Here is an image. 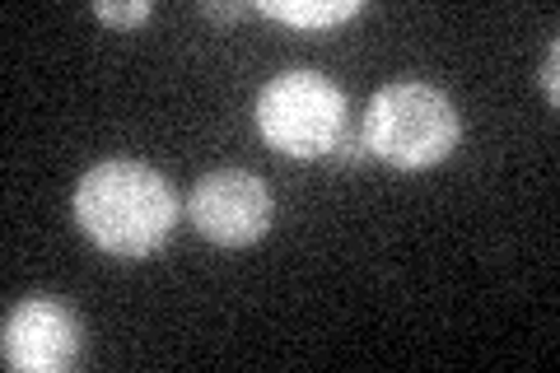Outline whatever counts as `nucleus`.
<instances>
[{
    "label": "nucleus",
    "mask_w": 560,
    "mask_h": 373,
    "mask_svg": "<svg viewBox=\"0 0 560 373\" xmlns=\"http://www.w3.org/2000/svg\"><path fill=\"white\" fill-rule=\"evenodd\" d=\"M80 317L61 299L33 294L10 308L5 331H0V354L20 373H66L80 360Z\"/></svg>",
    "instance_id": "nucleus-5"
},
{
    "label": "nucleus",
    "mask_w": 560,
    "mask_h": 373,
    "mask_svg": "<svg viewBox=\"0 0 560 373\" xmlns=\"http://www.w3.org/2000/svg\"><path fill=\"white\" fill-rule=\"evenodd\" d=\"M346 127V94L318 70H285L257 94V131L290 159L331 154Z\"/></svg>",
    "instance_id": "nucleus-3"
},
{
    "label": "nucleus",
    "mask_w": 560,
    "mask_h": 373,
    "mask_svg": "<svg viewBox=\"0 0 560 373\" xmlns=\"http://www.w3.org/2000/svg\"><path fill=\"white\" fill-rule=\"evenodd\" d=\"M271 191L257 173L215 168L206 173L187 197V215L201 229V238L220 247H248L271 229Z\"/></svg>",
    "instance_id": "nucleus-4"
},
{
    "label": "nucleus",
    "mask_w": 560,
    "mask_h": 373,
    "mask_svg": "<svg viewBox=\"0 0 560 373\" xmlns=\"http://www.w3.org/2000/svg\"><path fill=\"white\" fill-rule=\"evenodd\" d=\"M364 150L393 168H430L444 164L463 136V121L453 113V103L434 84L401 80L378 89L364 108L360 121Z\"/></svg>",
    "instance_id": "nucleus-2"
},
{
    "label": "nucleus",
    "mask_w": 560,
    "mask_h": 373,
    "mask_svg": "<svg viewBox=\"0 0 560 373\" xmlns=\"http://www.w3.org/2000/svg\"><path fill=\"white\" fill-rule=\"evenodd\" d=\"M206 20H234V14H243V5H201Z\"/></svg>",
    "instance_id": "nucleus-9"
},
{
    "label": "nucleus",
    "mask_w": 560,
    "mask_h": 373,
    "mask_svg": "<svg viewBox=\"0 0 560 373\" xmlns=\"http://www.w3.org/2000/svg\"><path fill=\"white\" fill-rule=\"evenodd\" d=\"M556 70H560V47L551 43V51H547V61H541V89H547V98H551V108L560 103V84H556Z\"/></svg>",
    "instance_id": "nucleus-8"
},
{
    "label": "nucleus",
    "mask_w": 560,
    "mask_h": 373,
    "mask_svg": "<svg viewBox=\"0 0 560 373\" xmlns=\"http://www.w3.org/2000/svg\"><path fill=\"white\" fill-rule=\"evenodd\" d=\"M267 20L294 24V28H337L360 14V0H261Z\"/></svg>",
    "instance_id": "nucleus-6"
},
{
    "label": "nucleus",
    "mask_w": 560,
    "mask_h": 373,
    "mask_svg": "<svg viewBox=\"0 0 560 373\" xmlns=\"http://www.w3.org/2000/svg\"><path fill=\"white\" fill-rule=\"evenodd\" d=\"M75 224L108 257H150L178 224L168 177L136 159H103L75 183Z\"/></svg>",
    "instance_id": "nucleus-1"
},
{
    "label": "nucleus",
    "mask_w": 560,
    "mask_h": 373,
    "mask_svg": "<svg viewBox=\"0 0 560 373\" xmlns=\"http://www.w3.org/2000/svg\"><path fill=\"white\" fill-rule=\"evenodd\" d=\"M94 20L117 24V28H136L150 20V0H131V5H113V0H94Z\"/></svg>",
    "instance_id": "nucleus-7"
}]
</instances>
